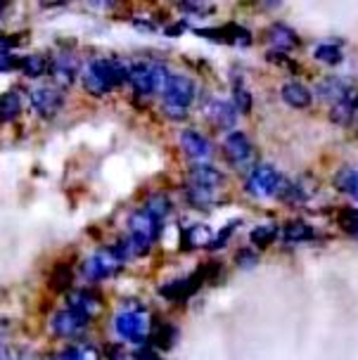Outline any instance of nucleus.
Segmentation results:
<instances>
[{
    "instance_id": "nucleus-19",
    "label": "nucleus",
    "mask_w": 358,
    "mask_h": 360,
    "mask_svg": "<svg viewBox=\"0 0 358 360\" xmlns=\"http://www.w3.org/2000/svg\"><path fill=\"white\" fill-rule=\"evenodd\" d=\"M283 100L294 109H306L313 102L311 90L299 81H290L283 86Z\"/></svg>"
},
{
    "instance_id": "nucleus-1",
    "label": "nucleus",
    "mask_w": 358,
    "mask_h": 360,
    "mask_svg": "<svg viewBox=\"0 0 358 360\" xmlns=\"http://www.w3.org/2000/svg\"><path fill=\"white\" fill-rule=\"evenodd\" d=\"M129 74H131V67H126L124 62L110 57V60L88 62L81 72V81H83V88H86L93 98H105L110 90L129 81Z\"/></svg>"
},
{
    "instance_id": "nucleus-8",
    "label": "nucleus",
    "mask_w": 358,
    "mask_h": 360,
    "mask_svg": "<svg viewBox=\"0 0 358 360\" xmlns=\"http://www.w3.org/2000/svg\"><path fill=\"white\" fill-rule=\"evenodd\" d=\"M223 147H226V157L228 162L235 166L238 171H249L254 164V147L249 143V138L240 131H230L223 140ZM252 173V171H249Z\"/></svg>"
},
{
    "instance_id": "nucleus-21",
    "label": "nucleus",
    "mask_w": 358,
    "mask_h": 360,
    "mask_svg": "<svg viewBox=\"0 0 358 360\" xmlns=\"http://www.w3.org/2000/svg\"><path fill=\"white\" fill-rule=\"evenodd\" d=\"M150 339L155 342L157 349L169 351V349H174V344H176V339H178V330H176L174 325H169V323H159V325L152 327Z\"/></svg>"
},
{
    "instance_id": "nucleus-38",
    "label": "nucleus",
    "mask_w": 358,
    "mask_h": 360,
    "mask_svg": "<svg viewBox=\"0 0 358 360\" xmlns=\"http://www.w3.org/2000/svg\"><path fill=\"white\" fill-rule=\"evenodd\" d=\"M136 360H159V356L152 349H140L136 353Z\"/></svg>"
},
{
    "instance_id": "nucleus-4",
    "label": "nucleus",
    "mask_w": 358,
    "mask_h": 360,
    "mask_svg": "<svg viewBox=\"0 0 358 360\" xmlns=\"http://www.w3.org/2000/svg\"><path fill=\"white\" fill-rule=\"evenodd\" d=\"M166 79H169V72H166L162 64H150V62L133 64L129 74V83L143 98H150L157 88H164Z\"/></svg>"
},
{
    "instance_id": "nucleus-35",
    "label": "nucleus",
    "mask_w": 358,
    "mask_h": 360,
    "mask_svg": "<svg viewBox=\"0 0 358 360\" xmlns=\"http://www.w3.org/2000/svg\"><path fill=\"white\" fill-rule=\"evenodd\" d=\"M351 218L349 221H344V230L351 235V237H356L358 240V214H349Z\"/></svg>"
},
{
    "instance_id": "nucleus-14",
    "label": "nucleus",
    "mask_w": 358,
    "mask_h": 360,
    "mask_svg": "<svg viewBox=\"0 0 358 360\" xmlns=\"http://www.w3.org/2000/svg\"><path fill=\"white\" fill-rule=\"evenodd\" d=\"M181 147L185 150L188 157L197 159L200 164L212 157V145H209V140L204 138L202 133L193 131V128H185V131L181 133Z\"/></svg>"
},
{
    "instance_id": "nucleus-13",
    "label": "nucleus",
    "mask_w": 358,
    "mask_h": 360,
    "mask_svg": "<svg viewBox=\"0 0 358 360\" xmlns=\"http://www.w3.org/2000/svg\"><path fill=\"white\" fill-rule=\"evenodd\" d=\"M48 72H50V76H53L57 88H69L76 81V76H81L79 74V62H76L74 55H57V57H53Z\"/></svg>"
},
{
    "instance_id": "nucleus-18",
    "label": "nucleus",
    "mask_w": 358,
    "mask_h": 360,
    "mask_svg": "<svg viewBox=\"0 0 358 360\" xmlns=\"http://www.w3.org/2000/svg\"><path fill=\"white\" fill-rule=\"evenodd\" d=\"M67 304H69V308H74V311L93 318L100 308V297L93 292H88V289H76V292H72L67 297Z\"/></svg>"
},
{
    "instance_id": "nucleus-31",
    "label": "nucleus",
    "mask_w": 358,
    "mask_h": 360,
    "mask_svg": "<svg viewBox=\"0 0 358 360\" xmlns=\"http://www.w3.org/2000/svg\"><path fill=\"white\" fill-rule=\"evenodd\" d=\"M235 107H238V112L242 114H249V109H252V95H249L247 88H242L240 83H235Z\"/></svg>"
},
{
    "instance_id": "nucleus-32",
    "label": "nucleus",
    "mask_w": 358,
    "mask_h": 360,
    "mask_svg": "<svg viewBox=\"0 0 358 360\" xmlns=\"http://www.w3.org/2000/svg\"><path fill=\"white\" fill-rule=\"evenodd\" d=\"M50 285L55 289H67L72 285V270L67 266H57V270L53 273V278H50Z\"/></svg>"
},
{
    "instance_id": "nucleus-3",
    "label": "nucleus",
    "mask_w": 358,
    "mask_h": 360,
    "mask_svg": "<svg viewBox=\"0 0 358 360\" xmlns=\"http://www.w3.org/2000/svg\"><path fill=\"white\" fill-rule=\"evenodd\" d=\"M159 233H162V223L155 216H150L145 209L136 211L129 218V240L136 249V256H143L152 249V244L157 242Z\"/></svg>"
},
{
    "instance_id": "nucleus-10",
    "label": "nucleus",
    "mask_w": 358,
    "mask_h": 360,
    "mask_svg": "<svg viewBox=\"0 0 358 360\" xmlns=\"http://www.w3.org/2000/svg\"><path fill=\"white\" fill-rule=\"evenodd\" d=\"M88 315H83L79 311H74V308H67V311H60L53 315V320H50V327H53L55 334H60V337H79V334L88 327Z\"/></svg>"
},
{
    "instance_id": "nucleus-22",
    "label": "nucleus",
    "mask_w": 358,
    "mask_h": 360,
    "mask_svg": "<svg viewBox=\"0 0 358 360\" xmlns=\"http://www.w3.org/2000/svg\"><path fill=\"white\" fill-rule=\"evenodd\" d=\"M212 230L207 225H193L183 233V249H197L204 244H212Z\"/></svg>"
},
{
    "instance_id": "nucleus-24",
    "label": "nucleus",
    "mask_w": 358,
    "mask_h": 360,
    "mask_svg": "<svg viewBox=\"0 0 358 360\" xmlns=\"http://www.w3.org/2000/svg\"><path fill=\"white\" fill-rule=\"evenodd\" d=\"M283 235H285V240L292 242V244L309 242V240H313V237H316L313 228H311L309 223H304V221H290L283 228Z\"/></svg>"
},
{
    "instance_id": "nucleus-26",
    "label": "nucleus",
    "mask_w": 358,
    "mask_h": 360,
    "mask_svg": "<svg viewBox=\"0 0 358 360\" xmlns=\"http://www.w3.org/2000/svg\"><path fill=\"white\" fill-rule=\"evenodd\" d=\"M249 240H252L254 247H271L273 242L278 240V225L276 223H266V225H257V228L249 233Z\"/></svg>"
},
{
    "instance_id": "nucleus-37",
    "label": "nucleus",
    "mask_w": 358,
    "mask_h": 360,
    "mask_svg": "<svg viewBox=\"0 0 358 360\" xmlns=\"http://www.w3.org/2000/svg\"><path fill=\"white\" fill-rule=\"evenodd\" d=\"M164 114L169 119H176V121H181L188 117V112H183V109H171V107H164Z\"/></svg>"
},
{
    "instance_id": "nucleus-15",
    "label": "nucleus",
    "mask_w": 358,
    "mask_h": 360,
    "mask_svg": "<svg viewBox=\"0 0 358 360\" xmlns=\"http://www.w3.org/2000/svg\"><path fill=\"white\" fill-rule=\"evenodd\" d=\"M207 114H209V119H212V124L216 128H221V131L233 128L235 121H238V117H240L235 102H230V100H214L212 105L207 107Z\"/></svg>"
},
{
    "instance_id": "nucleus-11",
    "label": "nucleus",
    "mask_w": 358,
    "mask_h": 360,
    "mask_svg": "<svg viewBox=\"0 0 358 360\" xmlns=\"http://www.w3.org/2000/svg\"><path fill=\"white\" fill-rule=\"evenodd\" d=\"M65 105V95H62L60 88H53V86H43V88H36L31 93V107L36 109L41 117H55L57 112Z\"/></svg>"
},
{
    "instance_id": "nucleus-9",
    "label": "nucleus",
    "mask_w": 358,
    "mask_h": 360,
    "mask_svg": "<svg viewBox=\"0 0 358 360\" xmlns=\"http://www.w3.org/2000/svg\"><path fill=\"white\" fill-rule=\"evenodd\" d=\"M204 280H207V275H204V268H200L197 273L188 275V278H178V280L164 282V285L159 287V297H164L169 301H183V299L193 297Z\"/></svg>"
},
{
    "instance_id": "nucleus-34",
    "label": "nucleus",
    "mask_w": 358,
    "mask_h": 360,
    "mask_svg": "<svg viewBox=\"0 0 358 360\" xmlns=\"http://www.w3.org/2000/svg\"><path fill=\"white\" fill-rule=\"evenodd\" d=\"M233 225H235V223H230V225H228V228H226V230H221V233H219V237H216V240H214L212 244H209V249H221V247H223V244H226V242H228V237H230V235H233V230H235V228H233Z\"/></svg>"
},
{
    "instance_id": "nucleus-12",
    "label": "nucleus",
    "mask_w": 358,
    "mask_h": 360,
    "mask_svg": "<svg viewBox=\"0 0 358 360\" xmlns=\"http://www.w3.org/2000/svg\"><path fill=\"white\" fill-rule=\"evenodd\" d=\"M354 90H356L354 83H351L349 79H344V76H328V79H323L316 86V95H318V100H325V102L337 105V102L347 100Z\"/></svg>"
},
{
    "instance_id": "nucleus-33",
    "label": "nucleus",
    "mask_w": 358,
    "mask_h": 360,
    "mask_svg": "<svg viewBox=\"0 0 358 360\" xmlns=\"http://www.w3.org/2000/svg\"><path fill=\"white\" fill-rule=\"evenodd\" d=\"M235 263H238L240 268H254L259 263V256L257 252H252V249H242V252L235 254Z\"/></svg>"
},
{
    "instance_id": "nucleus-5",
    "label": "nucleus",
    "mask_w": 358,
    "mask_h": 360,
    "mask_svg": "<svg viewBox=\"0 0 358 360\" xmlns=\"http://www.w3.org/2000/svg\"><path fill=\"white\" fill-rule=\"evenodd\" d=\"M162 93H164V107L188 112V107L193 105V100H195V83L193 79H188V76H183V74H169Z\"/></svg>"
},
{
    "instance_id": "nucleus-2",
    "label": "nucleus",
    "mask_w": 358,
    "mask_h": 360,
    "mask_svg": "<svg viewBox=\"0 0 358 360\" xmlns=\"http://www.w3.org/2000/svg\"><path fill=\"white\" fill-rule=\"evenodd\" d=\"M114 330L121 339L131 344H143L147 337L152 334V323L150 315H147L140 306H124L114 318Z\"/></svg>"
},
{
    "instance_id": "nucleus-16",
    "label": "nucleus",
    "mask_w": 358,
    "mask_h": 360,
    "mask_svg": "<svg viewBox=\"0 0 358 360\" xmlns=\"http://www.w3.org/2000/svg\"><path fill=\"white\" fill-rule=\"evenodd\" d=\"M266 38H268V43H271L273 48L280 50V53H287V50L297 48V43H299L297 31L290 29L287 24H280V22H276L271 29L266 31Z\"/></svg>"
},
{
    "instance_id": "nucleus-17",
    "label": "nucleus",
    "mask_w": 358,
    "mask_h": 360,
    "mask_svg": "<svg viewBox=\"0 0 358 360\" xmlns=\"http://www.w3.org/2000/svg\"><path fill=\"white\" fill-rule=\"evenodd\" d=\"M190 183L200 185V188H212V190H216L223 183V176H221V171L216 169V166L202 162V164H195L193 171H190Z\"/></svg>"
},
{
    "instance_id": "nucleus-25",
    "label": "nucleus",
    "mask_w": 358,
    "mask_h": 360,
    "mask_svg": "<svg viewBox=\"0 0 358 360\" xmlns=\"http://www.w3.org/2000/svg\"><path fill=\"white\" fill-rule=\"evenodd\" d=\"M19 69H22V74L29 76V79H38V76H43L48 72L50 64L46 62L43 55H24L22 62H19Z\"/></svg>"
},
{
    "instance_id": "nucleus-27",
    "label": "nucleus",
    "mask_w": 358,
    "mask_h": 360,
    "mask_svg": "<svg viewBox=\"0 0 358 360\" xmlns=\"http://www.w3.org/2000/svg\"><path fill=\"white\" fill-rule=\"evenodd\" d=\"M143 209H145L150 216H155L159 223H164V218L171 214V202H169V197H166V195H152V197L145 202V207H143Z\"/></svg>"
},
{
    "instance_id": "nucleus-20",
    "label": "nucleus",
    "mask_w": 358,
    "mask_h": 360,
    "mask_svg": "<svg viewBox=\"0 0 358 360\" xmlns=\"http://www.w3.org/2000/svg\"><path fill=\"white\" fill-rule=\"evenodd\" d=\"M185 199H188V202L193 204L195 209H209L216 202V190L200 188V185L190 183L188 188H185Z\"/></svg>"
},
{
    "instance_id": "nucleus-6",
    "label": "nucleus",
    "mask_w": 358,
    "mask_h": 360,
    "mask_svg": "<svg viewBox=\"0 0 358 360\" xmlns=\"http://www.w3.org/2000/svg\"><path fill=\"white\" fill-rule=\"evenodd\" d=\"M280 188H283V178L273 164H257L247 178V190L254 197H273L278 195Z\"/></svg>"
},
{
    "instance_id": "nucleus-29",
    "label": "nucleus",
    "mask_w": 358,
    "mask_h": 360,
    "mask_svg": "<svg viewBox=\"0 0 358 360\" xmlns=\"http://www.w3.org/2000/svg\"><path fill=\"white\" fill-rule=\"evenodd\" d=\"M0 114H3V121H12L22 114V98L15 90L3 95V105H0Z\"/></svg>"
},
{
    "instance_id": "nucleus-7",
    "label": "nucleus",
    "mask_w": 358,
    "mask_h": 360,
    "mask_svg": "<svg viewBox=\"0 0 358 360\" xmlns=\"http://www.w3.org/2000/svg\"><path fill=\"white\" fill-rule=\"evenodd\" d=\"M121 266H124V261L119 259L112 247L100 249V252H95L91 259L83 261V278L91 280V282L107 280V278H112Z\"/></svg>"
},
{
    "instance_id": "nucleus-23",
    "label": "nucleus",
    "mask_w": 358,
    "mask_h": 360,
    "mask_svg": "<svg viewBox=\"0 0 358 360\" xmlns=\"http://www.w3.org/2000/svg\"><path fill=\"white\" fill-rule=\"evenodd\" d=\"M335 188L358 202V169H342L335 176Z\"/></svg>"
},
{
    "instance_id": "nucleus-30",
    "label": "nucleus",
    "mask_w": 358,
    "mask_h": 360,
    "mask_svg": "<svg viewBox=\"0 0 358 360\" xmlns=\"http://www.w3.org/2000/svg\"><path fill=\"white\" fill-rule=\"evenodd\" d=\"M313 57L323 64H340L342 62V50L337 45H330V43H323V45H316L313 50Z\"/></svg>"
},
{
    "instance_id": "nucleus-36",
    "label": "nucleus",
    "mask_w": 358,
    "mask_h": 360,
    "mask_svg": "<svg viewBox=\"0 0 358 360\" xmlns=\"http://www.w3.org/2000/svg\"><path fill=\"white\" fill-rule=\"evenodd\" d=\"M107 356H110V360H129V356H126V351L121 349V346H110Z\"/></svg>"
},
{
    "instance_id": "nucleus-28",
    "label": "nucleus",
    "mask_w": 358,
    "mask_h": 360,
    "mask_svg": "<svg viewBox=\"0 0 358 360\" xmlns=\"http://www.w3.org/2000/svg\"><path fill=\"white\" fill-rule=\"evenodd\" d=\"M57 360H100V353L88 344H76V346H67L57 356Z\"/></svg>"
}]
</instances>
